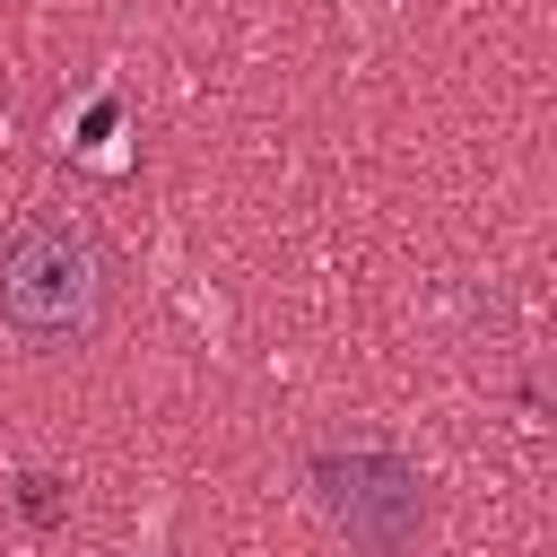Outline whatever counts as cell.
<instances>
[{"label":"cell","mask_w":557,"mask_h":557,"mask_svg":"<svg viewBox=\"0 0 557 557\" xmlns=\"http://www.w3.org/2000/svg\"><path fill=\"white\" fill-rule=\"evenodd\" d=\"M122 261L70 209H26L0 235V331L35 357H70L113 322Z\"/></svg>","instance_id":"1"},{"label":"cell","mask_w":557,"mask_h":557,"mask_svg":"<svg viewBox=\"0 0 557 557\" xmlns=\"http://www.w3.org/2000/svg\"><path fill=\"white\" fill-rule=\"evenodd\" d=\"M305 479H313V505L348 531V548H366V557H409L418 548V531H426V479L409 461H392L374 444H348V453L322 444L305 461Z\"/></svg>","instance_id":"2"},{"label":"cell","mask_w":557,"mask_h":557,"mask_svg":"<svg viewBox=\"0 0 557 557\" xmlns=\"http://www.w3.org/2000/svg\"><path fill=\"white\" fill-rule=\"evenodd\" d=\"M17 487H26V513H35V522H52V513H61V496H52L61 479H44V470H26Z\"/></svg>","instance_id":"3"}]
</instances>
